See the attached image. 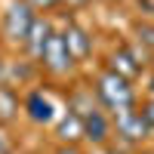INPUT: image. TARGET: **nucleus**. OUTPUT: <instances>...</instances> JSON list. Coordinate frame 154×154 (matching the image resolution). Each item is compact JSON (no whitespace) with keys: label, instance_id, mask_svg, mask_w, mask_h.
<instances>
[{"label":"nucleus","instance_id":"1","mask_svg":"<svg viewBox=\"0 0 154 154\" xmlns=\"http://www.w3.org/2000/svg\"><path fill=\"white\" fill-rule=\"evenodd\" d=\"M99 93H102V99H105L111 108H126V105L133 102V93L126 89L123 77H114V74L102 77V86H99Z\"/></svg>","mask_w":154,"mask_h":154},{"label":"nucleus","instance_id":"2","mask_svg":"<svg viewBox=\"0 0 154 154\" xmlns=\"http://www.w3.org/2000/svg\"><path fill=\"white\" fill-rule=\"evenodd\" d=\"M120 130L130 136V139H139V136L145 133V117H142V114H126V117L120 120Z\"/></svg>","mask_w":154,"mask_h":154},{"label":"nucleus","instance_id":"3","mask_svg":"<svg viewBox=\"0 0 154 154\" xmlns=\"http://www.w3.org/2000/svg\"><path fill=\"white\" fill-rule=\"evenodd\" d=\"M28 108H31V117H34V120H49V117H53V108H49V102H46V99L40 102V96H31Z\"/></svg>","mask_w":154,"mask_h":154},{"label":"nucleus","instance_id":"4","mask_svg":"<svg viewBox=\"0 0 154 154\" xmlns=\"http://www.w3.org/2000/svg\"><path fill=\"white\" fill-rule=\"evenodd\" d=\"M86 133H89V139H105V120L99 117V114H93V117H86Z\"/></svg>","mask_w":154,"mask_h":154},{"label":"nucleus","instance_id":"5","mask_svg":"<svg viewBox=\"0 0 154 154\" xmlns=\"http://www.w3.org/2000/svg\"><path fill=\"white\" fill-rule=\"evenodd\" d=\"M145 120H151V123H154V105H151V108L145 111Z\"/></svg>","mask_w":154,"mask_h":154},{"label":"nucleus","instance_id":"6","mask_svg":"<svg viewBox=\"0 0 154 154\" xmlns=\"http://www.w3.org/2000/svg\"><path fill=\"white\" fill-rule=\"evenodd\" d=\"M34 3H37V6H49V3H53V0H34Z\"/></svg>","mask_w":154,"mask_h":154},{"label":"nucleus","instance_id":"7","mask_svg":"<svg viewBox=\"0 0 154 154\" xmlns=\"http://www.w3.org/2000/svg\"><path fill=\"white\" fill-rule=\"evenodd\" d=\"M3 151H6V145H3V139H0V154H3Z\"/></svg>","mask_w":154,"mask_h":154}]
</instances>
